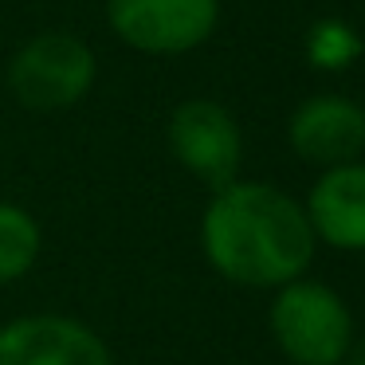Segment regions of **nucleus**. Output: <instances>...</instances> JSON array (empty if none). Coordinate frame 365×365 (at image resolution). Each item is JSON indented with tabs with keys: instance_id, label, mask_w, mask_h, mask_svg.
Here are the masks:
<instances>
[{
	"instance_id": "nucleus-1",
	"label": "nucleus",
	"mask_w": 365,
	"mask_h": 365,
	"mask_svg": "<svg viewBox=\"0 0 365 365\" xmlns=\"http://www.w3.org/2000/svg\"><path fill=\"white\" fill-rule=\"evenodd\" d=\"M200 244L216 275L240 287H287L314 259V232L294 197L263 181L216 189L200 220Z\"/></svg>"
},
{
	"instance_id": "nucleus-2",
	"label": "nucleus",
	"mask_w": 365,
	"mask_h": 365,
	"mask_svg": "<svg viewBox=\"0 0 365 365\" xmlns=\"http://www.w3.org/2000/svg\"><path fill=\"white\" fill-rule=\"evenodd\" d=\"M271 334L294 365H341L354 346V314L334 287L294 279L271 302Z\"/></svg>"
},
{
	"instance_id": "nucleus-3",
	"label": "nucleus",
	"mask_w": 365,
	"mask_h": 365,
	"mask_svg": "<svg viewBox=\"0 0 365 365\" xmlns=\"http://www.w3.org/2000/svg\"><path fill=\"white\" fill-rule=\"evenodd\" d=\"M98 75V59L79 36L40 32L12 56L9 91L28 110H63L75 106Z\"/></svg>"
},
{
	"instance_id": "nucleus-4",
	"label": "nucleus",
	"mask_w": 365,
	"mask_h": 365,
	"mask_svg": "<svg viewBox=\"0 0 365 365\" xmlns=\"http://www.w3.org/2000/svg\"><path fill=\"white\" fill-rule=\"evenodd\" d=\"M220 0H106V24L126 48L181 56L212 36Z\"/></svg>"
},
{
	"instance_id": "nucleus-5",
	"label": "nucleus",
	"mask_w": 365,
	"mask_h": 365,
	"mask_svg": "<svg viewBox=\"0 0 365 365\" xmlns=\"http://www.w3.org/2000/svg\"><path fill=\"white\" fill-rule=\"evenodd\" d=\"M169 150L192 177L212 189H224L236 181L244 142L228 106L212 98H189L169 114Z\"/></svg>"
},
{
	"instance_id": "nucleus-6",
	"label": "nucleus",
	"mask_w": 365,
	"mask_h": 365,
	"mask_svg": "<svg viewBox=\"0 0 365 365\" xmlns=\"http://www.w3.org/2000/svg\"><path fill=\"white\" fill-rule=\"evenodd\" d=\"M0 365H114L106 341L67 314H28L0 326Z\"/></svg>"
},
{
	"instance_id": "nucleus-7",
	"label": "nucleus",
	"mask_w": 365,
	"mask_h": 365,
	"mask_svg": "<svg viewBox=\"0 0 365 365\" xmlns=\"http://www.w3.org/2000/svg\"><path fill=\"white\" fill-rule=\"evenodd\" d=\"M287 138H291V150L310 165H349L365 150V110L354 98L314 95L291 114Z\"/></svg>"
},
{
	"instance_id": "nucleus-8",
	"label": "nucleus",
	"mask_w": 365,
	"mask_h": 365,
	"mask_svg": "<svg viewBox=\"0 0 365 365\" xmlns=\"http://www.w3.org/2000/svg\"><path fill=\"white\" fill-rule=\"evenodd\" d=\"M302 212L314 240L338 252H365V161L322 169Z\"/></svg>"
},
{
	"instance_id": "nucleus-9",
	"label": "nucleus",
	"mask_w": 365,
	"mask_h": 365,
	"mask_svg": "<svg viewBox=\"0 0 365 365\" xmlns=\"http://www.w3.org/2000/svg\"><path fill=\"white\" fill-rule=\"evenodd\" d=\"M40 224L28 208L0 200V287L24 279L40 259Z\"/></svg>"
},
{
	"instance_id": "nucleus-10",
	"label": "nucleus",
	"mask_w": 365,
	"mask_h": 365,
	"mask_svg": "<svg viewBox=\"0 0 365 365\" xmlns=\"http://www.w3.org/2000/svg\"><path fill=\"white\" fill-rule=\"evenodd\" d=\"M307 56H310L314 67L338 71V67H349L357 56H361V40H357L354 28L341 24V20H318V24L310 28Z\"/></svg>"
},
{
	"instance_id": "nucleus-11",
	"label": "nucleus",
	"mask_w": 365,
	"mask_h": 365,
	"mask_svg": "<svg viewBox=\"0 0 365 365\" xmlns=\"http://www.w3.org/2000/svg\"><path fill=\"white\" fill-rule=\"evenodd\" d=\"M341 365H365V338H354V346H349V354Z\"/></svg>"
}]
</instances>
